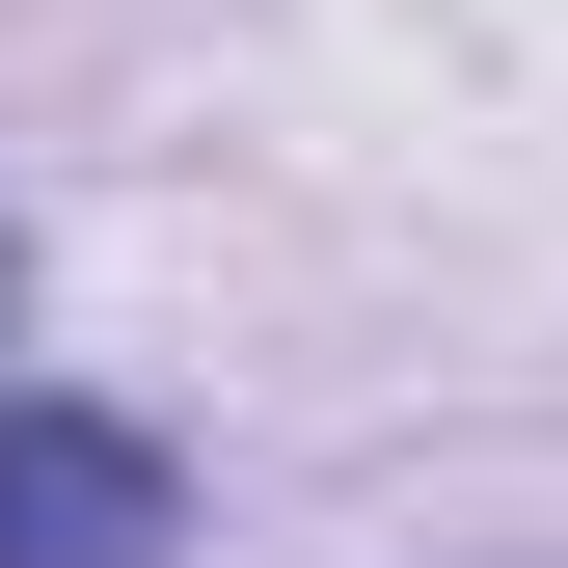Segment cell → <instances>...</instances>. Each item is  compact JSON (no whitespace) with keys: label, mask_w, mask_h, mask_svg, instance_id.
<instances>
[{"label":"cell","mask_w":568,"mask_h":568,"mask_svg":"<svg viewBox=\"0 0 568 568\" xmlns=\"http://www.w3.org/2000/svg\"><path fill=\"white\" fill-rule=\"evenodd\" d=\"M0 568H190V434L109 379H0Z\"/></svg>","instance_id":"6da1fadb"}]
</instances>
